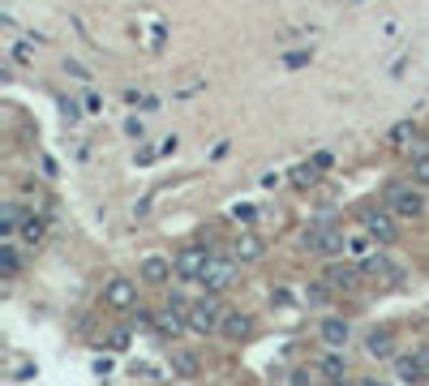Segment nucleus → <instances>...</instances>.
Returning a JSON list of instances; mask_svg holds the SVG:
<instances>
[{
  "mask_svg": "<svg viewBox=\"0 0 429 386\" xmlns=\"http://www.w3.org/2000/svg\"><path fill=\"white\" fill-rule=\"evenodd\" d=\"M185 313H189V330H198V335H210V330L224 326V305H219L214 292H206L202 301H193Z\"/></svg>",
  "mask_w": 429,
  "mask_h": 386,
  "instance_id": "obj_1",
  "label": "nucleus"
},
{
  "mask_svg": "<svg viewBox=\"0 0 429 386\" xmlns=\"http://www.w3.org/2000/svg\"><path fill=\"white\" fill-rule=\"evenodd\" d=\"M344 232L335 228V224H327V219H322V224H313L309 232H305V249L309 253H318V258H335V253H344Z\"/></svg>",
  "mask_w": 429,
  "mask_h": 386,
  "instance_id": "obj_2",
  "label": "nucleus"
},
{
  "mask_svg": "<svg viewBox=\"0 0 429 386\" xmlns=\"http://www.w3.org/2000/svg\"><path fill=\"white\" fill-rule=\"evenodd\" d=\"M387 206H391L399 219H416V215L425 210V198H421V189H416L412 181H395V185H387Z\"/></svg>",
  "mask_w": 429,
  "mask_h": 386,
  "instance_id": "obj_3",
  "label": "nucleus"
},
{
  "mask_svg": "<svg viewBox=\"0 0 429 386\" xmlns=\"http://www.w3.org/2000/svg\"><path fill=\"white\" fill-rule=\"evenodd\" d=\"M395 210L391 206H373V210H361V228H365V236H373L378 245H391L395 241V219H391Z\"/></svg>",
  "mask_w": 429,
  "mask_h": 386,
  "instance_id": "obj_4",
  "label": "nucleus"
},
{
  "mask_svg": "<svg viewBox=\"0 0 429 386\" xmlns=\"http://www.w3.org/2000/svg\"><path fill=\"white\" fill-rule=\"evenodd\" d=\"M198 279L206 284V292H224V288H232V284H236V258H210Z\"/></svg>",
  "mask_w": 429,
  "mask_h": 386,
  "instance_id": "obj_5",
  "label": "nucleus"
},
{
  "mask_svg": "<svg viewBox=\"0 0 429 386\" xmlns=\"http://www.w3.org/2000/svg\"><path fill=\"white\" fill-rule=\"evenodd\" d=\"M206 262H210L206 245H185L176 253V275H181V279H198V275L206 270Z\"/></svg>",
  "mask_w": 429,
  "mask_h": 386,
  "instance_id": "obj_6",
  "label": "nucleus"
},
{
  "mask_svg": "<svg viewBox=\"0 0 429 386\" xmlns=\"http://www.w3.org/2000/svg\"><path fill=\"white\" fill-rule=\"evenodd\" d=\"M365 352H369L373 361H391V356H395V330H391V326L369 330V335H365Z\"/></svg>",
  "mask_w": 429,
  "mask_h": 386,
  "instance_id": "obj_7",
  "label": "nucleus"
},
{
  "mask_svg": "<svg viewBox=\"0 0 429 386\" xmlns=\"http://www.w3.org/2000/svg\"><path fill=\"white\" fill-rule=\"evenodd\" d=\"M133 301H138L133 279H112V284L103 288V305L107 309H133Z\"/></svg>",
  "mask_w": 429,
  "mask_h": 386,
  "instance_id": "obj_8",
  "label": "nucleus"
},
{
  "mask_svg": "<svg viewBox=\"0 0 429 386\" xmlns=\"http://www.w3.org/2000/svg\"><path fill=\"white\" fill-rule=\"evenodd\" d=\"M172 270H176V262H168V258H159V253H150V258H142V279L146 284H155V288H164L168 279H172Z\"/></svg>",
  "mask_w": 429,
  "mask_h": 386,
  "instance_id": "obj_9",
  "label": "nucleus"
},
{
  "mask_svg": "<svg viewBox=\"0 0 429 386\" xmlns=\"http://www.w3.org/2000/svg\"><path fill=\"white\" fill-rule=\"evenodd\" d=\"M219 330H224L228 339H236V344H241V339H249V335H253V318H249V313H224V326H219Z\"/></svg>",
  "mask_w": 429,
  "mask_h": 386,
  "instance_id": "obj_10",
  "label": "nucleus"
},
{
  "mask_svg": "<svg viewBox=\"0 0 429 386\" xmlns=\"http://www.w3.org/2000/svg\"><path fill=\"white\" fill-rule=\"evenodd\" d=\"M318 373L327 378V382H344L348 378V356L344 352H327V356L318 361Z\"/></svg>",
  "mask_w": 429,
  "mask_h": 386,
  "instance_id": "obj_11",
  "label": "nucleus"
},
{
  "mask_svg": "<svg viewBox=\"0 0 429 386\" xmlns=\"http://www.w3.org/2000/svg\"><path fill=\"white\" fill-rule=\"evenodd\" d=\"M262 253H266V245H262V241H258L253 232L236 236V245H232V258H236V262H258Z\"/></svg>",
  "mask_w": 429,
  "mask_h": 386,
  "instance_id": "obj_12",
  "label": "nucleus"
},
{
  "mask_svg": "<svg viewBox=\"0 0 429 386\" xmlns=\"http://www.w3.org/2000/svg\"><path fill=\"white\" fill-rule=\"evenodd\" d=\"M395 378H399V382H425L421 356H416V352H412V356H395Z\"/></svg>",
  "mask_w": 429,
  "mask_h": 386,
  "instance_id": "obj_13",
  "label": "nucleus"
},
{
  "mask_svg": "<svg viewBox=\"0 0 429 386\" xmlns=\"http://www.w3.org/2000/svg\"><path fill=\"white\" fill-rule=\"evenodd\" d=\"M322 344H327V348H344L348 344V322L344 318H327V322H322Z\"/></svg>",
  "mask_w": 429,
  "mask_h": 386,
  "instance_id": "obj_14",
  "label": "nucleus"
},
{
  "mask_svg": "<svg viewBox=\"0 0 429 386\" xmlns=\"http://www.w3.org/2000/svg\"><path fill=\"white\" fill-rule=\"evenodd\" d=\"M0 228H5V241H13L22 232V206H0Z\"/></svg>",
  "mask_w": 429,
  "mask_h": 386,
  "instance_id": "obj_15",
  "label": "nucleus"
},
{
  "mask_svg": "<svg viewBox=\"0 0 429 386\" xmlns=\"http://www.w3.org/2000/svg\"><path fill=\"white\" fill-rule=\"evenodd\" d=\"M322 279H327L335 292H344V288L356 284V270H352V266H327V275H322Z\"/></svg>",
  "mask_w": 429,
  "mask_h": 386,
  "instance_id": "obj_16",
  "label": "nucleus"
},
{
  "mask_svg": "<svg viewBox=\"0 0 429 386\" xmlns=\"http://www.w3.org/2000/svg\"><path fill=\"white\" fill-rule=\"evenodd\" d=\"M22 270V258H18V245L13 241H5L0 245V275H5V279H13V275Z\"/></svg>",
  "mask_w": 429,
  "mask_h": 386,
  "instance_id": "obj_17",
  "label": "nucleus"
},
{
  "mask_svg": "<svg viewBox=\"0 0 429 386\" xmlns=\"http://www.w3.org/2000/svg\"><path fill=\"white\" fill-rule=\"evenodd\" d=\"M198 369H202V365H198L193 352H176V348H172V373H181V378H198Z\"/></svg>",
  "mask_w": 429,
  "mask_h": 386,
  "instance_id": "obj_18",
  "label": "nucleus"
},
{
  "mask_svg": "<svg viewBox=\"0 0 429 386\" xmlns=\"http://www.w3.org/2000/svg\"><path fill=\"white\" fill-rule=\"evenodd\" d=\"M408 172H412L416 185H429V150H416V155L408 159Z\"/></svg>",
  "mask_w": 429,
  "mask_h": 386,
  "instance_id": "obj_19",
  "label": "nucleus"
},
{
  "mask_svg": "<svg viewBox=\"0 0 429 386\" xmlns=\"http://www.w3.org/2000/svg\"><path fill=\"white\" fill-rule=\"evenodd\" d=\"M387 142H391V146H399V150H408V142H416V125H412V121L395 125V129L387 133Z\"/></svg>",
  "mask_w": 429,
  "mask_h": 386,
  "instance_id": "obj_20",
  "label": "nucleus"
},
{
  "mask_svg": "<svg viewBox=\"0 0 429 386\" xmlns=\"http://www.w3.org/2000/svg\"><path fill=\"white\" fill-rule=\"evenodd\" d=\"M22 241H26V245H39V241H43V219H35V215L22 219Z\"/></svg>",
  "mask_w": 429,
  "mask_h": 386,
  "instance_id": "obj_21",
  "label": "nucleus"
},
{
  "mask_svg": "<svg viewBox=\"0 0 429 386\" xmlns=\"http://www.w3.org/2000/svg\"><path fill=\"white\" fill-rule=\"evenodd\" d=\"M292 181H296L301 189H305V185H318V163H313V159H309V163H301V168L292 172Z\"/></svg>",
  "mask_w": 429,
  "mask_h": 386,
  "instance_id": "obj_22",
  "label": "nucleus"
},
{
  "mask_svg": "<svg viewBox=\"0 0 429 386\" xmlns=\"http://www.w3.org/2000/svg\"><path fill=\"white\" fill-rule=\"evenodd\" d=\"M107 348H129V330H112V335H107Z\"/></svg>",
  "mask_w": 429,
  "mask_h": 386,
  "instance_id": "obj_23",
  "label": "nucleus"
},
{
  "mask_svg": "<svg viewBox=\"0 0 429 386\" xmlns=\"http://www.w3.org/2000/svg\"><path fill=\"white\" fill-rule=\"evenodd\" d=\"M65 73H69V78H78V82H90L86 65H78V61H65Z\"/></svg>",
  "mask_w": 429,
  "mask_h": 386,
  "instance_id": "obj_24",
  "label": "nucleus"
},
{
  "mask_svg": "<svg viewBox=\"0 0 429 386\" xmlns=\"http://www.w3.org/2000/svg\"><path fill=\"white\" fill-rule=\"evenodd\" d=\"M258 210L253 206H232V219H236V224H249V219H253Z\"/></svg>",
  "mask_w": 429,
  "mask_h": 386,
  "instance_id": "obj_25",
  "label": "nucleus"
},
{
  "mask_svg": "<svg viewBox=\"0 0 429 386\" xmlns=\"http://www.w3.org/2000/svg\"><path fill=\"white\" fill-rule=\"evenodd\" d=\"M125 133H129V138H142V121H138V116H129V121H125Z\"/></svg>",
  "mask_w": 429,
  "mask_h": 386,
  "instance_id": "obj_26",
  "label": "nucleus"
},
{
  "mask_svg": "<svg viewBox=\"0 0 429 386\" xmlns=\"http://www.w3.org/2000/svg\"><path fill=\"white\" fill-rule=\"evenodd\" d=\"M305 61H309V52H292V56H288V65H292V69H301Z\"/></svg>",
  "mask_w": 429,
  "mask_h": 386,
  "instance_id": "obj_27",
  "label": "nucleus"
},
{
  "mask_svg": "<svg viewBox=\"0 0 429 386\" xmlns=\"http://www.w3.org/2000/svg\"><path fill=\"white\" fill-rule=\"evenodd\" d=\"M416 356H421V365H425V378H429V348H416Z\"/></svg>",
  "mask_w": 429,
  "mask_h": 386,
  "instance_id": "obj_28",
  "label": "nucleus"
}]
</instances>
